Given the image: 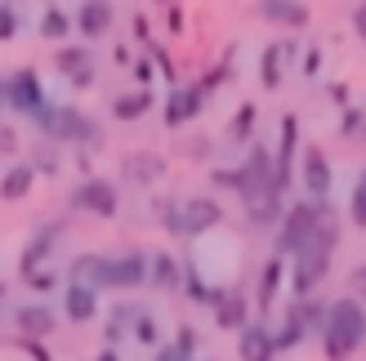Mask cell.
Wrapping results in <instances>:
<instances>
[{
  "label": "cell",
  "instance_id": "obj_11",
  "mask_svg": "<svg viewBox=\"0 0 366 361\" xmlns=\"http://www.w3.org/2000/svg\"><path fill=\"white\" fill-rule=\"evenodd\" d=\"M63 241V223H36V232L27 237L23 245V255H18V277H31V273H41V268L49 263L54 255V245Z\"/></svg>",
  "mask_w": 366,
  "mask_h": 361
},
{
  "label": "cell",
  "instance_id": "obj_44",
  "mask_svg": "<svg viewBox=\"0 0 366 361\" xmlns=\"http://www.w3.org/2000/svg\"><path fill=\"white\" fill-rule=\"evenodd\" d=\"M0 156H18V130L9 121H0Z\"/></svg>",
  "mask_w": 366,
  "mask_h": 361
},
{
  "label": "cell",
  "instance_id": "obj_35",
  "mask_svg": "<svg viewBox=\"0 0 366 361\" xmlns=\"http://www.w3.org/2000/svg\"><path fill=\"white\" fill-rule=\"evenodd\" d=\"M130 335L139 339L143 348H161V326H157V317H152V312H143V317L134 321V330H130Z\"/></svg>",
  "mask_w": 366,
  "mask_h": 361
},
{
  "label": "cell",
  "instance_id": "obj_8",
  "mask_svg": "<svg viewBox=\"0 0 366 361\" xmlns=\"http://www.w3.org/2000/svg\"><path fill=\"white\" fill-rule=\"evenodd\" d=\"M71 210H85V214H94V219H117V210H121V188L112 183V178H103V174H85L76 188H71Z\"/></svg>",
  "mask_w": 366,
  "mask_h": 361
},
{
  "label": "cell",
  "instance_id": "obj_51",
  "mask_svg": "<svg viewBox=\"0 0 366 361\" xmlns=\"http://www.w3.org/2000/svg\"><path fill=\"white\" fill-rule=\"evenodd\" d=\"M134 81H139V89H148V85H152V63H148V59H139V63H134Z\"/></svg>",
  "mask_w": 366,
  "mask_h": 361
},
{
  "label": "cell",
  "instance_id": "obj_14",
  "mask_svg": "<svg viewBox=\"0 0 366 361\" xmlns=\"http://www.w3.org/2000/svg\"><path fill=\"white\" fill-rule=\"evenodd\" d=\"M254 9H259L264 23L286 27V31H304L313 23V9H308L304 0H254Z\"/></svg>",
  "mask_w": 366,
  "mask_h": 361
},
{
  "label": "cell",
  "instance_id": "obj_5",
  "mask_svg": "<svg viewBox=\"0 0 366 361\" xmlns=\"http://www.w3.org/2000/svg\"><path fill=\"white\" fill-rule=\"evenodd\" d=\"M157 214L170 237H206L224 223V205L214 196H183V201L166 196V201H157Z\"/></svg>",
  "mask_w": 366,
  "mask_h": 361
},
{
  "label": "cell",
  "instance_id": "obj_3",
  "mask_svg": "<svg viewBox=\"0 0 366 361\" xmlns=\"http://www.w3.org/2000/svg\"><path fill=\"white\" fill-rule=\"evenodd\" d=\"M36 130H41L49 143H76V148H103V125L81 112L71 103H45L41 112L31 116Z\"/></svg>",
  "mask_w": 366,
  "mask_h": 361
},
{
  "label": "cell",
  "instance_id": "obj_28",
  "mask_svg": "<svg viewBox=\"0 0 366 361\" xmlns=\"http://www.w3.org/2000/svg\"><path fill=\"white\" fill-rule=\"evenodd\" d=\"M282 214H286V196H268V201H259V205H246V223L254 232H264V228H277Z\"/></svg>",
  "mask_w": 366,
  "mask_h": 361
},
{
  "label": "cell",
  "instance_id": "obj_30",
  "mask_svg": "<svg viewBox=\"0 0 366 361\" xmlns=\"http://www.w3.org/2000/svg\"><path fill=\"white\" fill-rule=\"evenodd\" d=\"M183 290H188L192 303H206V308H214V295H219V285H206L197 273V263H183Z\"/></svg>",
  "mask_w": 366,
  "mask_h": 361
},
{
  "label": "cell",
  "instance_id": "obj_59",
  "mask_svg": "<svg viewBox=\"0 0 366 361\" xmlns=\"http://www.w3.org/2000/svg\"><path fill=\"white\" fill-rule=\"evenodd\" d=\"M357 183H362V188H366V170H362V178H357Z\"/></svg>",
  "mask_w": 366,
  "mask_h": 361
},
{
  "label": "cell",
  "instance_id": "obj_24",
  "mask_svg": "<svg viewBox=\"0 0 366 361\" xmlns=\"http://www.w3.org/2000/svg\"><path fill=\"white\" fill-rule=\"evenodd\" d=\"M121 174L130 178V183H143V188H148V183H157V178L166 174V161L152 156V152H130V156L121 161Z\"/></svg>",
  "mask_w": 366,
  "mask_h": 361
},
{
  "label": "cell",
  "instance_id": "obj_20",
  "mask_svg": "<svg viewBox=\"0 0 366 361\" xmlns=\"http://www.w3.org/2000/svg\"><path fill=\"white\" fill-rule=\"evenodd\" d=\"M286 277H290V263H286V255H268V259H264V268H259V281H254V303H259L264 312L272 308V299L282 295Z\"/></svg>",
  "mask_w": 366,
  "mask_h": 361
},
{
  "label": "cell",
  "instance_id": "obj_17",
  "mask_svg": "<svg viewBox=\"0 0 366 361\" xmlns=\"http://www.w3.org/2000/svg\"><path fill=\"white\" fill-rule=\"evenodd\" d=\"M71 18H76V31H81L85 45L99 41V36H107V31H112V23H117L112 0H81V9L71 14Z\"/></svg>",
  "mask_w": 366,
  "mask_h": 361
},
{
  "label": "cell",
  "instance_id": "obj_41",
  "mask_svg": "<svg viewBox=\"0 0 366 361\" xmlns=\"http://www.w3.org/2000/svg\"><path fill=\"white\" fill-rule=\"evenodd\" d=\"M170 344H174V348H183L188 357H197V344H201V335H197V326H179Z\"/></svg>",
  "mask_w": 366,
  "mask_h": 361
},
{
  "label": "cell",
  "instance_id": "obj_38",
  "mask_svg": "<svg viewBox=\"0 0 366 361\" xmlns=\"http://www.w3.org/2000/svg\"><path fill=\"white\" fill-rule=\"evenodd\" d=\"M23 285H27V290H36V295H49V290H59V273H54V268H41V273L23 277Z\"/></svg>",
  "mask_w": 366,
  "mask_h": 361
},
{
  "label": "cell",
  "instance_id": "obj_57",
  "mask_svg": "<svg viewBox=\"0 0 366 361\" xmlns=\"http://www.w3.org/2000/svg\"><path fill=\"white\" fill-rule=\"evenodd\" d=\"M94 361H121V352H117V348H99Z\"/></svg>",
  "mask_w": 366,
  "mask_h": 361
},
{
  "label": "cell",
  "instance_id": "obj_2",
  "mask_svg": "<svg viewBox=\"0 0 366 361\" xmlns=\"http://www.w3.org/2000/svg\"><path fill=\"white\" fill-rule=\"evenodd\" d=\"M322 357L326 361H353L366 348V303H357L353 295L331 299L326 308V326H322Z\"/></svg>",
  "mask_w": 366,
  "mask_h": 361
},
{
  "label": "cell",
  "instance_id": "obj_13",
  "mask_svg": "<svg viewBox=\"0 0 366 361\" xmlns=\"http://www.w3.org/2000/svg\"><path fill=\"white\" fill-rule=\"evenodd\" d=\"M201 107H206V94L192 85H170V94H166V130H179V125H188L201 116Z\"/></svg>",
  "mask_w": 366,
  "mask_h": 361
},
{
  "label": "cell",
  "instance_id": "obj_32",
  "mask_svg": "<svg viewBox=\"0 0 366 361\" xmlns=\"http://www.w3.org/2000/svg\"><path fill=\"white\" fill-rule=\"evenodd\" d=\"M99 273H103V255H76L71 259V281H85L99 290Z\"/></svg>",
  "mask_w": 366,
  "mask_h": 361
},
{
  "label": "cell",
  "instance_id": "obj_53",
  "mask_svg": "<svg viewBox=\"0 0 366 361\" xmlns=\"http://www.w3.org/2000/svg\"><path fill=\"white\" fill-rule=\"evenodd\" d=\"M166 27H170V31H183V9H179V5L166 9Z\"/></svg>",
  "mask_w": 366,
  "mask_h": 361
},
{
  "label": "cell",
  "instance_id": "obj_12",
  "mask_svg": "<svg viewBox=\"0 0 366 361\" xmlns=\"http://www.w3.org/2000/svg\"><path fill=\"white\" fill-rule=\"evenodd\" d=\"M214 326L219 330H232V335H242L250 326V299L242 290H228V285H219V295H214Z\"/></svg>",
  "mask_w": 366,
  "mask_h": 361
},
{
  "label": "cell",
  "instance_id": "obj_19",
  "mask_svg": "<svg viewBox=\"0 0 366 361\" xmlns=\"http://www.w3.org/2000/svg\"><path fill=\"white\" fill-rule=\"evenodd\" d=\"M237 357L242 361H277V339L264 321H250V326L237 335Z\"/></svg>",
  "mask_w": 366,
  "mask_h": 361
},
{
  "label": "cell",
  "instance_id": "obj_40",
  "mask_svg": "<svg viewBox=\"0 0 366 361\" xmlns=\"http://www.w3.org/2000/svg\"><path fill=\"white\" fill-rule=\"evenodd\" d=\"M349 223L353 228H366V188L362 183L349 192Z\"/></svg>",
  "mask_w": 366,
  "mask_h": 361
},
{
  "label": "cell",
  "instance_id": "obj_60",
  "mask_svg": "<svg viewBox=\"0 0 366 361\" xmlns=\"http://www.w3.org/2000/svg\"><path fill=\"white\" fill-rule=\"evenodd\" d=\"M0 299H5V281H0Z\"/></svg>",
  "mask_w": 366,
  "mask_h": 361
},
{
  "label": "cell",
  "instance_id": "obj_18",
  "mask_svg": "<svg viewBox=\"0 0 366 361\" xmlns=\"http://www.w3.org/2000/svg\"><path fill=\"white\" fill-rule=\"evenodd\" d=\"M14 326H18V339H45L59 330V317H54L49 303H23V308L14 312Z\"/></svg>",
  "mask_w": 366,
  "mask_h": 361
},
{
  "label": "cell",
  "instance_id": "obj_42",
  "mask_svg": "<svg viewBox=\"0 0 366 361\" xmlns=\"http://www.w3.org/2000/svg\"><path fill=\"white\" fill-rule=\"evenodd\" d=\"M148 54H152V63H157L161 71H166V81H170V85H179V81H174V63H170V54H166V45H157V41H148Z\"/></svg>",
  "mask_w": 366,
  "mask_h": 361
},
{
  "label": "cell",
  "instance_id": "obj_48",
  "mask_svg": "<svg viewBox=\"0 0 366 361\" xmlns=\"http://www.w3.org/2000/svg\"><path fill=\"white\" fill-rule=\"evenodd\" d=\"M152 361H192V357L183 352V348H174V344H161V348L152 352Z\"/></svg>",
  "mask_w": 366,
  "mask_h": 361
},
{
  "label": "cell",
  "instance_id": "obj_25",
  "mask_svg": "<svg viewBox=\"0 0 366 361\" xmlns=\"http://www.w3.org/2000/svg\"><path fill=\"white\" fill-rule=\"evenodd\" d=\"M148 285H157V290H179L183 285V263L174 255H166V250H157L152 263H148Z\"/></svg>",
  "mask_w": 366,
  "mask_h": 361
},
{
  "label": "cell",
  "instance_id": "obj_46",
  "mask_svg": "<svg viewBox=\"0 0 366 361\" xmlns=\"http://www.w3.org/2000/svg\"><path fill=\"white\" fill-rule=\"evenodd\" d=\"M18 348H23L31 361H54V357H49V348L41 344V339H18Z\"/></svg>",
  "mask_w": 366,
  "mask_h": 361
},
{
  "label": "cell",
  "instance_id": "obj_15",
  "mask_svg": "<svg viewBox=\"0 0 366 361\" xmlns=\"http://www.w3.org/2000/svg\"><path fill=\"white\" fill-rule=\"evenodd\" d=\"M295 152H300V116L286 112L282 116V134H277V183L282 192H290V183H295Z\"/></svg>",
  "mask_w": 366,
  "mask_h": 361
},
{
  "label": "cell",
  "instance_id": "obj_47",
  "mask_svg": "<svg viewBox=\"0 0 366 361\" xmlns=\"http://www.w3.org/2000/svg\"><path fill=\"white\" fill-rule=\"evenodd\" d=\"M326 94H331V103L340 107V112L349 107V85H344V81H331V85H326Z\"/></svg>",
  "mask_w": 366,
  "mask_h": 361
},
{
  "label": "cell",
  "instance_id": "obj_7",
  "mask_svg": "<svg viewBox=\"0 0 366 361\" xmlns=\"http://www.w3.org/2000/svg\"><path fill=\"white\" fill-rule=\"evenodd\" d=\"M148 263H152V255H143V250L103 255L99 290H139V285H148Z\"/></svg>",
  "mask_w": 366,
  "mask_h": 361
},
{
  "label": "cell",
  "instance_id": "obj_36",
  "mask_svg": "<svg viewBox=\"0 0 366 361\" xmlns=\"http://www.w3.org/2000/svg\"><path fill=\"white\" fill-rule=\"evenodd\" d=\"M31 170H36V174H49V178H54V174L63 170V161H59V152H54L49 143H41V148L31 152Z\"/></svg>",
  "mask_w": 366,
  "mask_h": 361
},
{
  "label": "cell",
  "instance_id": "obj_27",
  "mask_svg": "<svg viewBox=\"0 0 366 361\" xmlns=\"http://www.w3.org/2000/svg\"><path fill=\"white\" fill-rule=\"evenodd\" d=\"M94 67V49L89 45H59L54 49V71H59V76H81V71H89Z\"/></svg>",
  "mask_w": 366,
  "mask_h": 361
},
{
  "label": "cell",
  "instance_id": "obj_10",
  "mask_svg": "<svg viewBox=\"0 0 366 361\" xmlns=\"http://www.w3.org/2000/svg\"><path fill=\"white\" fill-rule=\"evenodd\" d=\"M41 107H45L41 71H36V67H18V71H9V112H18V116H36Z\"/></svg>",
  "mask_w": 366,
  "mask_h": 361
},
{
  "label": "cell",
  "instance_id": "obj_9",
  "mask_svg": "<svg viewBox=\"0 0 366 361\" xmlns=\"http://www.w3.org/2000/svg\"><path fill=\"white\" fill-rule=\"evenodd\" d=\"M300 183L308 192V201H331V188H335V174H331V161H326V152L317 148V143H308V148L300 152Z\"/></svg>",
  "mask_w": 366,
  "mask_h": 361
},
{
  "label": "cell",
  "instance_id": "obj_33",
  "mask_svg": "<svg viewBox=\"0 0 366 361\" xmlns=\"http://www.w3.org/2000/svg\"><path fill=\"white\" fill-rule=\"evenodd\" d=\"M228 76H232V54H228V59H219V63H214V67L206 71V76H197V89H201V94L210 98V94H214V89L224 85Z\"/></svg>",
  "mask_w": 366,
  "mask_h": 361
},
{
  "label": "cell",
  "instance_id": "obj_26",
  "mask_svg": "<svg viewBox=\"0 0 366 361\" xmlns=\"http://www.w3.org/2000/svg\"><path fill=\"white\" fill-rule=\"evenodd\" d=\"M308 335H313V330H308V321H304V312H300V303H290V308H286V317H282V326L272 330V339H277V352L300 348Z\"/></svg>",
  "mask_w": 366,
  "mask_h": 361
},
{
  "label": "cell",
  "instance_id": "obj_45",
  "mask_svg": "<svg viewBox=\"0 0 366 361\" xmlns=\"http://www.w3.org/2000/svg\"><path fill=\"white\" fill-rule=\"evenodd\" d=\"M300 71H304L308 81H313L317 71H322V49H317V45H308V54H304V63H300Z\"/></svg>",
  "mask_w": 366,
  "mask_h": 361
},
{
  "label": "cell",
  "instance_id": "obj_58",
  "mask_svg": "<svg viewBox=\"0 0 366 361\" xmlns=\"http://www.w3.org/2000/svg\"><path fill=\"white\" fill-rule=\"evenodd\" d=\"M157 5H166V9H170V5H179V0H157Z\"/></svg>",
  "mask_w": 366,
  "mask_h": 361
},
{
  "label": "cell",
  "instance_id": "obj_23",
  "mask_svg": "<svg viewBox=\"0 0 366 361\" xmlns=\"http://www.w3.org/2000/svg\"><path fill=\"white\" fill-rule=\"evenodd\" d=\"M31 183H36L31 161H14V166L0 174V201H23V196H31Z\"/></svg>",
  "mask_w": 366,
  "mask_h": 361
},
{
  "label": "cell",
  "instance_id": "obj_1",
  "mask_svg": "<svg viewBox=\"0 0 366 361\" xmlns=\"http://www.w3.org/2000/svg\"><path fill=\"white\" fill-rule=\"evenodd\" d=\"M210 183L237 192L242 205H259V201H268V196H286L282 183H277V156H272L264 143H254V148L242 156V166L210 170Z\"/></svg>",
  "mask_w": 366,
  "mask_h": 361
},
{
  "label": "cell",
  "instance_id": "obj_61",
  "mask_svg": "<svg viewBox=\"0 0 366 361\" xmlns=\"http://www.w3.org/2000/svg\"><path fill=\"white\" fill-rule=\"evenodd\" d=\"M362 143H366V130H362Z\"/></svg>",
  "mask_w": 366,
  "mask_h": 361
},
{
  "label": "cell",
  "instance_id": "obj_29",
  "mask_svg": "<svg viewBox=\"0 0 366 361\" xmlns=\"http://www.w3.org/2000/svg\"><path fill=\"white\" fill-rule=\"evenodd\" d=\"M36 31H41L45 41H67V36L76 31V18H71V14H63L59 5H49V9L41 14V23H36Z\"/></svg>",
  "mask_w": 366,
  "mask_h": 361
},
{
  "label": "cell",
  "instance_id": "obj_52",
  "mask_svg": "<svg viewBox=\"0 0 366 361\" xmlns=\"http://www.w3.org/2000/svg\"><path fill=\"white\" fill-rule=\"evenodd\" d=\"M188 152H192V161H206V156H210V138H192Z\"/></svg>",
  "mask_w": 366,
  "mask_h": 361
},
{
  "label": "cell",
  "instance_id": "obj_4",
  "mask_svg": "<svg viewBox=\"0 0 366 361\" xmlns=\"http://www.w3.org/2000/svg\"><path fill=\"white\" fill-rule=\"evenodd\" d=\"M335 219V210H331V201H290L286 205V214H282V223H277V255H286V259H295L300 250H308L317 237H322V228Z\"/></svg>",
  "mask_w": 366,
  "mask_h": 361
},
{
  "label": "cell",
  "instance_id": "obj_56",
  "mask_svg": "<svg viewBox=\"0 0 366 361\" xmlns=\"http://www.w3.org/2000/svg\"><path fill=\"white\" fill-rule=\"evenodd\" d=\"M0 112H9V76H0Z\"/></svg>",
  "mask_w": 366,
  "mask_h": 361
},
{
  "label": "cell",
  "instance_id": "obj_21",
  "mask_svg": "<svg viewBox=\"0 0 366 361\" xmlns=\"http://www.w3.org/2000/svg\"><path fill=\"white\" fill-rule=\"evenodd\" d=\"M63 317H67V321H76V326L94 321V317H99V290H94V285H85V281H67V290H63Z\"/></svg>",
  "mask_w": 366,
  "mask_h": 361
},
{
  "label": "cell",
  "instance_id": "obj_16",
  "mask_svg": "<svg viewBox=\"0 0 366 361\" xmlns=\"http://www.w3.org/2000/svg\"><path fill=\"white\" fill-rule=\"evenodd\" d=\"M295 41H272V45H264V54H259V85L268 89H282L286 85V63L295 59Z\"/></svg>",
  "mask_w": 366,
  "mask_h": 361
},
{
  "label": "cell",
  "instance_id": "obj_34",
  "mask_svg": "<svg viewBox=\"0 0 366 361\" xmlns=\"http://www.w3.org/2000/svg\"><path fill=\"white\" fill-rule=\"evenodd\" d=\"M362 130H366V112L349 103V107L340 112V125H335V134H340V138H362Z\"/></svg>",
  "mask_w": 366,
  "mask_h": 361
},
{
  "label": "cell",
  "instance_id": "obj_54",
  "mask_svg": "<svg viewBox=\"0 0 366 361\" xmlns=\"http://www.w3.org/2000/svg\"><path fill=\"white\" fill-rule=\"evenodd\" d=\"M112 59H117V67H130V63H134V54H130V45H117V49H112Z\"/></svg>",
  "mask_w": 366,
  "mask_h": 361
},
{
  "label": "cell",
  "instance_id": "obj_37",
  "mask_svg": "<svg viewBox=\"0 0 366 361\" xmlns=\"http://www.w3.org/2000/svg\"><path fill=\"white\" fill-rule=\"evenodd\" d=\"M18 31H23V14L5 0V5H0V41H14Z\"/></svg>",
  "mask_w": 366,
  "mask_h": 361
},
{
  "label": "cell",
  "instance_id": "obj_43",
  "mask_svg": "<svg viewBox=\"0 0 366 361\" xmlns=\"http://www.w3.org/2000/svg\"><path fill=\"white\" fill-rule=\"evenodd\" d=\"M349 295H353L357 303H366V263L349 268Z\"/></svg>",
  "mask_w": 366,
  "mask_h": 361
},
{
  "label": "cell",
  "instance_id": "obj_50",
  "mask_svg": "<svg viewBox=\"0 0 366 361\" xmlns=\"http://www.w3.org/2000/svg\"><path fill=\"white\" fill-rule=\"evenodd\" d=\"M94 81H99V67H89V71H81V76H71L67 85H71V89H94Z\"/></svg>",
  "mask_w": 366,
  "mask_h": 361
},
{
  "label": "cell",
  "instance_id": "obj_22",
  "mask_svg": "<svg viewBox=\"0 0 366 361\" xmlns=\"http://www.w3.org/2000/svg\"><path fill=\"white\" fill-rule=\"evenodd\" d=\"M152 112V89H125V94H117L112 98V121H121V125H130V121H143Z\"/></svg>",
  "mask_w": 366,
  "mask_h": 361
},
{
  "label": "cell",
  "instance_id": "obj_49",
  "mask_svg": "<svg viewBox=\"0 0 366 361\" xmlns=\"http://www.w3.org/2000/svg\"><path fill=\"white\" fill-rule=\"evenodd\" d=\"M353 31H357V41L366 45V0H357V5H353Z\"/></svg>",
  "mask_w": 366,
  "mask_h": 361
},
{
  "label": "cell",
  "instance_id": "obj_39",
  "mask_svg": "<svg viewBox=\"0 0 366 361\" xmlns=\"http://www.w3.org/2000/svg\"><path fill=\"white\" fill-rule=\"evenodd\" d=\"M139 317H143V308H139V303H125V299H121L117 308H112V321H117V326H121L125 335L134 330V321H139Z\"/></svg>",
  "mask_w": 366,
  "mask_h": 361
},
{
  "label": "cell",
  "instance_id": "obj_55",
  "mask_svg": "<svg viewBox=\"0 0 366 361\" xmlns=\"http://www.w3.org/2000/svg\"><path fill=\"white\" fill-rule=\"evenodd\" d=\"M148 31H152V27H148V18L134 14V36H139V41H148Z\"/></svg>",
  "mask_w": 366,
  "mask_h": 361
},
{
  "label": "cell",
  "instance_id": "obj_31",
  "mask_svg": "<svg viewBox=\"0 0 366 361\" xmlns=\"http://www.w3.org/2000/svg\"><path fill=\"white\" fill-rule=\"evenodd\" d=\"M254 121H259V107H254V103H242V107L232 112V121H228V138H232V143H250Z\"/></svg>",
  "mask_w": 366,
  "mask_h": 361
},
{
  "label": "cell",
  "instance_id": "obj_6",
  "mask_svg": "<svg viewBox=\"0 0 366 361\" xmlns=\"http://www.w3.org/2000/svg\"><path fill=\"white\" fill-rule=\"evenodd\" d=\"M335 245H340V219H331L322 228V237L300 250L295 263H290V295L295 299H313L317 295V285L331 277V255H335Z\"/></svg>",
  "mask_w": 366,
  "mask_h": 361
}]
</instances>
